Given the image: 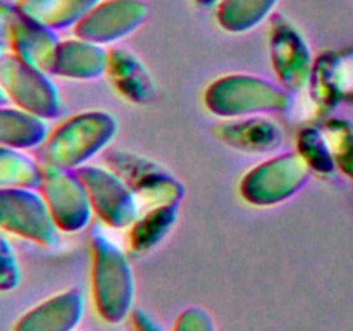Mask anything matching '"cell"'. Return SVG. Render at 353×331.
<instances>
[{"label":"cell","instance_id":"obj_1","mask_svg":"<svg viewBox=\"0 0 353 331\" xmlns=\"http://www.w3.org/2000/svg\"><path fill=\"white\" fill-rule=\"evenodd\" d=\"M92 295L97 314L107 324L128 319L134 303V274L126 254L103 233H93Z\"/></svg>","mask_w":353,"mask_h":331},{"label":"cell","instance_id":"obj_2","mask_svg":"<svg viewBox=\"0 0 353 331\" xmlns=\"http://www.w3.org/2000/svg\"><path fill=\"white\" fill-rule=\"evenodd\" d=\"M117 121L102 110H90L59 124L38 150L41 166L74 169L95 157L112 141Z\"/></svg>","mask_w":353,"mask_h":331},{"label":"cell","instance_id":"obj_3","mask_svg":"<svg viewBox=\"0 0 353 331\" xmlns=\"http://www.w3.org/2000/svg\"><path fill=\"white\" fill-rule=\"evenodd\" d=\"M205 106L221 117L262 116L286 112L293 99L285 86L250 74H230L216 79L205 92Z\"/></svg>","mask_w":353,"mask_h":331},{"label":"cell","instance_id":"obj_4","mask_svg":"<svg viewBox=\"0 0 353 331\" xmlns=\"http://www.w3.org/2000/svg\"><path fill=\"white\" fill-rule=\"evenodd\" d=\"M0 86L9 102L41 119H54L62 112V100L48 72L28 64L14 52L0 57Z\"/></svg>","mask_w":353,"mask_h":331},{"label":"cell","instance_id":"obj_5","mask_svg":"<svg viewBox=\"0 0 353 331\" xmlns=\"http://www.w3.org/2000/svg\"><path fill=\"white\" fill-rule=\"evenodd\" d=\"M310 166L299 154H283L262 162L241 179V197L252 205L269 207L295 195L307 183Z\"/></svg>","mask_w":353,"mask_h":331},{"label":"cell","instance_id":"obj_6","mask_svg":"<svg viewBox=\"0 0 353 331\" xmlns=\"http://www.w3.org/2000/svg\"><path fill=\"white\" fill-rule=\"evenodd\" d=\"M0 230L41 247H54L61 231L37 188L0 190Z\"/></svg>","mask_w":353,"mask_h":331},{"label":"cell","instance_id":"obj_7","mask_svg":"<svg viewBox=\"0 0 353 331\" xmlns=\"http://www.w3.org/2000/svg\"><path fill=\"white\" fill-rule=\"evenodd\" d=\"M107 164L123 178L138 200L150 209L164 203H179L185 195V186L164 166L147 157L126 150H110Z\"/></svg>","mask_w":353,"mask_h":331},{"label":"cell","instance_id":"obj_8","mask_svg":"<svg viewBox=\"0 0 353 331\" xmlns=\"http://www.w3.org/2000/svg\"><path fill=\"white\" fill-rule=\"evenodd\" d=\"M88 193L92 209L110 228L131 226L138 219L140 202L130 186L110 168L81 166L76 171Z\"/></svg>","mask_w":353,"mask_h":331},{"label":"cell","instance_id":"obj_9","mask_svg":"<svg viewBox=\"0 0 353 331\" xmlns=\"http://www.w3.org/2000/svg\"><path fill=\"white\" fill-rule=\"evenodd\" d=\"M50 209L55 224L64 233L85 230L92 221V203L81 179L71 169L41 166L38 188Z\"/></svg>","mask_w":353,"mask_h":331},{"label":"cell","instance_id":"obj_10","mask_svg":"<svg viewBox=\"0 0 353 331\" xmlns=\"http://www.w3.org/2000/svg\"><path fill=\"white\" fill-rule=\"evenodd\" d=\"M145 16L147 6L140 0H107L97 3L76 24V34L92 43H109L137 30Z\"/></svg>","mask_w":353,"mask_h":331},{"label":"cell","instance_id":"obj_11","mask_svg":"<svg viewBox=\"0 0 353 331\" xmlns=\"http://www.w3.org/2000/svg\"><path fill=\"white\" fill-rule=\"evenodd\" d=\"M271 62L286 90L299 92L312 78V57L302 34L285 19H276L271 30Z\"/></svg>","mask_w":353,"mask_h":331},{"label":"cell","instance_id":"obj_12","mask_svg":"<svg viewBox=\"0 0 353 331\" xmlns=\"http://www.w3.org/2000/svg\"><path fill=\"white\" fill-rule=\"evenodd\" d=\"M83 314L85 295L79 288H68L26 310L12 331H76Z\"/></svg>","mask_w":353,"mask_h":331},{"label":"cell","instance_id":"obj_13","mask_svg":"<svg viewBox=\"0 0 353 331\" xmlns=\"http://www.w3.org/2000/svg\"><path fill=\"white\" fill-rule=\"evenodd\" d=\"M7 43L10 52L24 62L45 72H52L61 41L54 30L33 23L19 14L10 26Z\"/></svg>","mask_w":353,"mask_h":331},{"label":"cell","instance_id":"obj_14","mask_svg":"<svg viewBox=\"0 0 353 331\" xmlns=\"http://www.w3.org/2000/svg\"><path fill=\"white\" fill-rule=\"evenodd\" d=\"M217 134L226 145L245 154H265L283 145V130L278 123L264 116L236 117L217 128Z\"/></svg>","mask_w":353,"mask_h":331},{"label":"cell","instance_id":"obj_15","mask_svg":"<svg viewBox=\"0 0 353 331\" xmlns=\"http://www.w3.org/2000/svg\"><path fill=\"white\" fill-rule=\"evenodd\" d=\"M110 81L124 99L134 103H147L155 99V83L140 59L126 48H112L107 54V69Z\"/></svg>","mask_w":353,"mask_h":331},{"label":"cell","instance_id":"obj_16","mask_svg":"<svg viewBox=\"0 0 353 331\" xmlns=\"http://www.w3.org/2000/svg\"><path fill=\"white\" fill-rule=\"evenodd\" d=\"M107 54L99 43L86 40H65L59 45L52 72L62 78L93 79L107 69Z\"/></svg>","mask_w":353,"mask_h":331},{"label":"cell","instance_id":"obj_17","mask_svg":"<svg viewBox=\"0 0 353 331\" xmlns=\"http://www.w3.org/2000/svg\"><path fill=\"white\" fill-rule=\"evenodd\" d=\"M47 137L48 126L45 119L16 106H0V145L31 150L40 148Z\"/></svg>","mask_w":353,"mask_h":331},{"label":"cell","instance_id":"obj_18","mask_svg":"<svg viewBox=\"0 0 353 331\" xmlns=\"http://www.w3.org/2000/svg\"><path fill=\"white\" fill-rule=\"evenodd\" d=\"M99 0H17L21 16L50 30L79 23Z\"/></svg>","mask_w":353,"mask_h":331},{"label":"cell","instance_id":"obj_19","mask_svg":"<svg viewBox=\"0 0 353 331\" xmlns=\"http://www.w3.org/2000/svg\"><path fill=\"white\" fill-rule=\"evenodd\" d=\"M179 216V203H164L147 209L143 216L131 224L130 231V248L134 254H145L157 247Z\"/></svg>","mask_w":353,"mask_h":331},{"label":"cell","instance_id":"obj_20","mask_svg":"<svg viewBox=\"0 0 353 331\" xmlns=\"http://www.w3.org/2000/svg\"><path fill=\"white\" fill-rule=\"evenodd\" d=\"M41 164L24 150L0 145V190L40 188Z\"/></svg>","mask_w":353,"mask_h":331},{"label":"cell","instance_id":"obj_21","mask_svg":"<svg viewBox=\"0 0 353 331\" xmlns=\"http://www.w3.org/2000/svg\"><path fill=\"white\" fill-rule=\"evenodd\" d=\"M278 0H223L219 6L221 26L228 31H247L257 26Z\"/></svg>","mask_w":353,"mask_h":331},{"label":"cell","instance_id":"obj_22","mask_svg":"<svg viewBox=\"0 0 353 331\" xmlns=\"http://www.w3.org/2000/svg\"><path fill=\"white\" fill-rule=\"evenodd\" d=\"M299 154L310 166V169L327 172L333 169V155L326 137L314 128H305L299 134Z\"/></svg>","mask_w":353,"mask_h":331},{"label":"cell","instance_id":"obj_23","mask_svg":"<svg viewBox=\"0 0 353 331\" xmlns=\"http://www.w3.org/2000/svg\"><path fill=\"white\" fill-rule=\"evenodd\" d=\"M21 264L6 231L0 230V293L12 292L21 283Z\"/></svg>","mask_w":353,"mask_h":331},{"label":"cell","instance_id":"obj_24","mask_svg":"<svg viewBox=\"0 0 353 331\" xmlns=\"http://www.w3.org/2000/svg\"><path fill=\"white\" fill-rule=\"evenodd\" d=\"M172 331H217L212 316L199 305L183 310L174 321Z\"/></svg>","mask_w":353,"mask_h":331},{"label":"cell","instance_id":"obj_25","mask_svg":"<svg viewBox=\"0 0 353 331\" xmlns=\"http://www.w3.org/2000/svg\"><path fill=\"white\" fill-rule=\"evenodd\" d=\"M128 321H130L131 331H164L161 323L143 309H134L133 307V310L128 316Z\"/></svg>","mask_w":353,"mask_h":331},{"label":"cell","instance_id":"obj_26","mask_svg":"<svg viewBox=\"0 0 353 331\" xmlns=\"http://www.w3.org/2000/svg\"><path fill=\"white\" fill-rule=\"evenodd\" d=\"M17 16H19L17 7H12L0 0V38H2V40L7 41V34H9L10 26H12V23L16 21Z\"/></svg>","mask_w":353,"mask_h":331},{"label":"cell","instance_id":"obj_27","mask_svg":"<svg viewBox=\"0 0 353 331\" xmlns=\"http://www.w3.org/2000/svg\"><path fill=\"white\" fill-rule=\"evenodd\" d=\"M9 50H10L9 43H7L6 40H2V38H0V57H2V55H6Z\"/></svg>","mask_w":353,"mask_h":331},{"label":"cell","instance_id":"obj_28","mask_svg":"<svg viewBox=\"0 0 353 331\" xmlns=\"http://www.w3.org/2000/svg\"><path fill=\"white\" fill-rule=\"evenodd\" d=\"M7 102H9V99H7L6 92H3L2 86H0V106H3V103H7Z\"/></svg>","mask_w":353,"mask_h":331},{"label":"cell","instance_id":"obj_29","mask_svg":"<svg viewBox=\"0 0 353 331\" xmlns=\"http://www.w3.org/2000/svg\"><path fill=\"white\" fill-rule=\"evenodd\" d=\"M196 2H199L200 6H214L217 0H196Z\"/></svg>","mask_w":353,"mask_h":331},{"label":"cell","instance_id":"obj_30","mask_svg":"<svg viewBox=\"0 0 353 331\" xmlns=\"http://www.w3.org/2000/svg\"><path fill=\"white\" fill-rule=\"evenodd\" d=\"M76 331H78V330H76Z\"/></svg>","mask_w":353,"mask_h":331}]
</instances>
